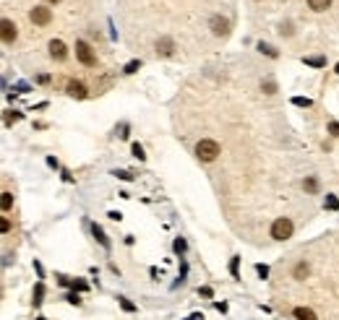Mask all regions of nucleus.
I'll list each match as a JSON object with an SVG mask.
<instances>
[{
  "instance_id": "nucleus-26",
  "label": "nucleus",
  "mask_w": 339,
  "mask_h": 320,
  "mask_svg": "<svg viewBox=\"0 0 339 320\" xmlns=\"http://www.w3.org/2000/svg\"><path fill=\"white\" fill-rule=\"evenodd\" d=\"M44 3H60V0H44Z\"/></svg>"
},
{
  "instance_id": "nucleus-28",
  "label": "nucleus",
  "mask_w": 339,
  "mask_h": 320,
  "mask_svg": "<svg viewBox=\"0 0 339 320\" xmlns=\"http://www.w3.org/2000/svg\"><path fill=\"white\" fill-rule=\"evenodd\" d=\"M39 320H44V317H39Z\"/></svg>"
},
{
  "instance_id": "nucleus-12",
  "label": "nucleus",
  "mask_w": 339,
  "mask_h": 320,
  "mask_svg": "<svg viewBox=\"0 0 339 320\" xmlns=\"http://www.w3.org/2000/svg\"><path fill=\"white\" fill-rule=\"evenodd\" d=\"M157 50H160L162 55H170V52H172V42H170V39H162L160 44H157Z\"/></svg>"
},
{
  "instance_id": "nucleus-20",
  "label": "nucleus",
  "mask_w": 339,
  "mask_h": 320,
  "mask_svg": "<svg viewBox=\"0 0 339 320\" xmlns=\"http://www.w3.org/2000/svg\"><path fill=\"white\" fill-rule=\"evenodd\" d=\"M305 63H310V65H324V57H308Z\"/></svg>"
},
{
  "instance_id": "nucleus-10",
  "label": "nucleus",
  "mask_w": 339,
  "mask_h": 320,
  "mask_svg": "<svg viewBox=\"0 0 339 320\" xmlns=\"http://www.w3.org/2000/svg\"><path fill=\"white\" fill-rule=\"evenodd\" d=\"M308 6H310L313 11H326V8L331 6V0H308Z\"/></svg>"
},
{
  "instance_id": "nucleus-7",
  "label": "nucleus",
  "mask_w": 339,
  "mask_h": 320,
  "mask_svg": "<svg viewBox=\"0 0 339 320\" xmlns=\"http://www.w3.org/2000/svg\"><path fill=\"white\" fill-rule=\"evenodd\" d=\"M50 55H53L55 60H65V57H68V50H65V44H63L60 39H53V42H50Z\"/></svg>"
},
{
  "instance_id": "nucleus-22",
  "label": "nucleus",
  "mask_w": 339,
  "mask_h": 320,
  "mask_svg": "<svg viewBox=\"0 0 339 320\" xmlns=\"http://www.w3.org/2000/svg\"><path fill=\"white\" fill-rule=\"evenodd\" d=\"M329 130H331V135H336V138H339V123H331Z\"/></svg>"
},
{
  "instance_id": "nucleus-23",
  "label": "nucleus",
  "mask_w": 339,
  "mask_h": 320,
  "mask_svg": "<svg viewBox=\"0 0 339 320\" xmlns=\"http://www.w3.org/2000/svg\"><path fill=\"white\" fill-rule=\"evenodd\" d=\"M175 250H177V253H183V250H186V242L177 240V242H175Z\"/></svg>"
},
{
  "instance_id": "nucleus-9",
  "label": "nucleus",
  "mask_w": 339,
  "mask_h": 320,
  "mask_svg": "<svg viewBox=\"0 0 339 320\" xmlns=\"http://www.w3.org/2000/svg\"><path fill=\"white\" fill-rule=\"evenodd\" d=\"M295 317L298 320H319V317H316V312L308 310V307H295Z\"/></svg>"
},
{
  "instance_id": "nucleus-18",
  "label": "nucleus",
  "mask_w": 339,
  "mask_h": 320,
  "mask_svg": "<svg viewBox=\"0 0 339 320\" xmlns=\"http://www.w3.org/2000/svg\"><path fill=\"white\" fill-rule=\"evenodd\" d=\"M133 154H136V156H139V159H144V156H146V154H144V149H141L139 143H133Z\"/></svg>"
},
{
  "instance_id": "nucleus-24",
  "label": "nucleus",
  "mask_w": 339,
  "mask_h": 320,
  "mask_svg": "<svg viewBox=\"0 0 339 320\" xmlns=\"http://www.w3.org/2000/svg\"><path fill=\"white\" fill-rule=\"evenodd\" d=\"M68 302H71V305H79L81 300H79V297H76V294H68Z\"/></svg>"
},
{
  "instance_id": "nucleus-11",
  "label": "nucleus",
  "mask_w": 339,
  "mask_h": 320,
  "mask_svg": "<svg viewBox=\"0 0 339 320\" xmlns=\"http://www.w3.org/2000/svg\"><path fill=\"white\" fill-rule=\"evenodd\" d=\"M308 273H310L308 263H298V266H295V279H305Z\"/></svg>"
},
{
  "instance_id": "nucleus-2",
  "label": "nucleus",
  "mask_w": 339,
  "mask_h": 320,
  "mask_svg": "<svg viewBox=\"0 0 339 320\" xmlns=\"http://www.w3.org/2000/svg\"><path fill=\"white\" fill-rule=\"evenodd\" d=\"M292 229H295V226H292L290 219H277L274 224H271V237L279 240V242H284V240L292 237Z\"/></svg>"
},
{
  "instance_id": "nucleus-3",
  "label": "nucleus",
  "mask_w": 339,
  "mask_h": 320,
  "mask_svg": "<svg viewBox=\"0 0 339 320\" xmlns=\"http://www.w3.org/2000/svg\"><path fill=\"white\" fill-rule=\"evenodd\" d=\"M76 57L84 63V65H89V68H92V65H97V55L92 52V47H89V44L81 39V42H76Z\"/></svg>"
},
{
  "instance_id": "nucleus-17",
  "label": "nucleus",
  "mask_w": 339,
  "mask_h": 320,
  "mask_svg": "<svg viewBox=\"0 0 339 320\" xmlns=\"http://www.w3.org/2000/svg\"><path fill=\"white\" fill-rule=\"evenodd\" d=\"M261 52H266L269 57H277V52H274V47H269V44H261Z\"/></svg>"
},
{
  "instance_id": "nucleus-5",
  "label": "nucleus",
  "mask_w": 339,
  "mask_h": 320,
  "mask_svg": "<svg viewBox=\"0 0 339 320\" xmlns=\"http://www.w3.org/2000/svg\"><path fill=\"white\" fill-rule=\"evenodd\" d=\"M65 89H68V94H71L73 99H84V97H86V86H84L81 81H68Z\"/></svg>"
},
{
  "instance_id": "nucleus-16",
  "label": "nucleus",
  "mask_w": 339,
  "mask_h": 320,
  "mask_svg": "<svg viewBox=\"0 0 339 320\" xmlns=\"http://www.w3.org/2000/svg\"><path fill=\"white\" fill-rule=\"evenodd\" d=\"M13 206V198H11V193H3V211H8Z\"/></svg>"
},
{
  "instance_id": "nucleus-19",
  "label": "nucleus",
  "mask_w": 339,
  "mask_h": 320,
  "mask_svg": "<svg viewBox=\"0 0 339 320\" xmlns=\"http://www.w3.org/2000/svg\"><path fill=\"white\" fill-rule=\"evenodd\" d=\"M295 104H298V107H310V99H303V97H298V99H295Z\"/></svg>"
},
{
  "instance_id": "nucleus-27",
  "label": "nucleus",
  "mask_w": 339,
  "mask_h": 320,
  "mask_svg": "<svg viewBox=\"0 0 339 320\" xmlns=\"http://www.w3.org/2000/svg\"><path fill=\"white\" fill-rule=\"evenodd\" d=\"M336 73H339V63H336Z\"/></svg>"
},
{
  "instance_id": "nucleus-8",
  "label": "nucleus",
  "mask_w": 339,
  "mask_h": 320,
  "mask_svg": "<svg viewBox=\"0 0 339 320\" xmlns=\"http://www.w3.org/2000/svg\"><path fill=\"white\" fill-rule=\"evenodd\" d=\"M227 21H224V18H219V16H214L212 18V32L217 34V37H224V34H227Z\"/></svg>"
},
{
  "instance_id": "nucleus-13",
  "label": "nucleus",
  "mask_w": 339,
  "mask_h": 320,
  "mask_svg": "<svg viewBox=\"0 0 339 320\" xmlns=\"http://www.w3.org/2000/svg\"><path fill=\"white\" fill-rule=\"evenodd\" d=\"M305 190H310V193L319 190V182H316V177H308V180H305Z\"/></svg>"
},
{
  "instance_id": "nucleus-25",
  "label": "nucleus",
  "mask_w": 339,
  "mask_h": 320,
  "mask_svg": "<svg viewBox=\"0 0 339 320\" xmlns=\"http://www.w3.org/2000/svg\"><path fill=\"white\" fill-rule=\"evenodd\" d=\"M191 320H203V315H191Z\"/></svg>"
},
{
  "instance_id": "nucleus-15",
  "label": "nucleus",
  "mask_w": 339,
  "mask_h": 320,
  "mask_svg": "<svg viewBox=\"0 0 339 320\" xmlns=\"http://www.w3.org/2000/svg\"><path fill=\"white\" fill-rule=\"evenodd\" d=\"M94 237H97V240H99V242H102V245H105V247H107V245H110V242H107V237H105V232H102V229H99V226H94Z\"/></svg>"
},
{
  "instance_id": "nucleus-6",
  "label": "nucleus",
  "mask_w": 339,
  "mask_h": 320,
  "mask_svg": "<svg viewBox=\"0 0 339 320\" xmlns=\"http://www.w3.org/2000/svg\"><path fill=\"white\" fill-rule=\"evenodd\" d=\"M0 29H3V42H6V44H11V42L16 39V24H13V21L3 18V24H0Z\"/></svg>"
},
{
  "instance_id": "nucleus-1",
  "label": "nucleus",
  "mask_w": 339,
  "mask_h": 320,
  "mask_svg": "<svg viewBox=\"0 0 339 320\" xmlns=\"http://www.w3.org/2000/svg\"><path fill=\"white\" fill-rule=\"evenodd\" d=\"M219 143L217 141H209V138H203L196 143V156L201 159V162H214V159L219 156Z\"/></svg>"
},
{
  "instance_id": "nucleus-21",
  "label": "nucleus",
  "mask_w": 339,
  "mask_h": 320,
  "mask_svg": "<svg viewBox=\"0 0 339 320\" xmlns=\"http://www.w3.org/2000/svg\"><path fill=\"white\" fill-rule=\"evenodd\" d=\"M256 271L261 273V279H266V276H269V268H266V266H256Z\"/></svg>"
},
{
  "instance_id": "nucleus-14",
  "label": "nucleus",
  "mask_w": 339,
  "mask_h": 320,
  "mask_svg": "<svg viewBox=\"0 0 339 320\" xmlns=\"http://www.w3.org/2000/svg\"><path fill=\"white\" fill-rule=\"evenodd\" d=\"M324 206H326V209H331V211H336V209H339V200H336V198H334V195H329V198H326V203H324Z\"/></svg>"
},
{
  "instance_id": "nucleus-4",
  "label": "nucleus",
  "mask_w": 339,
  "mask_h": 320,
  "mask_svg": "<svg viewBox=\"0 0 339 320\" xmlns=\"http://www.w3.org/2000/svg\"><path fill=\"white\" fill-rule=\"evenodd\" d=\"M29 18L34 21L37 26H47L50 21H53V11H50V8H44V6H37V8H32Z\"/></svg>"
}]
</instances>
